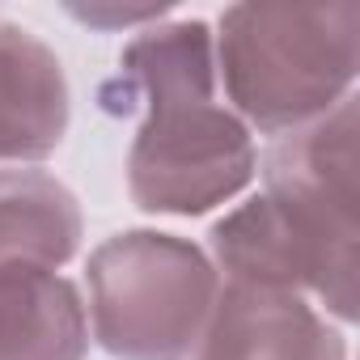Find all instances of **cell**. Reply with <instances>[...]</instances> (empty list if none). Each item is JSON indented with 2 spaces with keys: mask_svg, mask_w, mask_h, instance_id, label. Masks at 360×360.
<instances>
[{
  "mask_svg": "<svg viewBox=\"0 0 360 360\" xmlns=\"http://www.w3.org/2000/svg\"><path fill=\"white\" fill-rule=\"evenodd\" d=\"M217 94L208 22H153L119 51L102 102L110 115L144 106L127 153V195L140 212L204 217L255 183V136Z\"/></svg>",
  "mask_w": 360,
  "mask_h": 360,
  "instance_id": "obj_1",
  "label": "cell"
},
{
  "mask_svg": "<svg viewBox=\"0 0 360 360\" xmlns=\"http://www.w3.org/2000/svg\"><path fill=\"white\" fill-rule=\"evenodd\" d=\"M217 85L229 110L288 136L330 115L356 85L360 5H229L217 22Z\"/></svg>",
  "mask_w": 360,
  "mask_h": 360,
  "instance_id": "obj_2",
  "label": "cell"
},
{
  "mask_svg": "<svg viewBox=\"0 0 360 360\" xmlns=\"http://www.w3.org/2000/svg\"><path fill=\"white\" fill-rule=\"evenodd\" d=\"M94 339L115 360H187L204 335L221 276L191 238L123 229L85 263Z\"/></svg>",
  "mask_w": 360,
  "mask_h": 360,
  "instance_id": "obj_3",
  "label": "cell"
},
{
  "mask_svg": "<svg viewBox=\"0 0 360 360\" xmlns=\"http://www.w3.org/2000/svg\"><path fill=\"white\" fill-rule=\"evenodd\" d=\"M356 94L330 115L276 136L263 157V195L284 212L322 267V305L339 322H356Z\"/></svg>",
  "mask_w": 360,
  "mask_h": 360,
  "instance_id": "obj_4",
  "label": "cell"
},
{
  "mask_svg": "<svg viewBox=\"0 0 360 360\" xmlns=\"http://www.w3.org/2000/svg\"><path fill=\"white\" fill-rule=\"evenodd\" d=\"M187 360H347V339L301 292L221 284Z\"/></svg>",
  "mask_w": 360,
  "mask_h": 360,
  "instance_id": "obj_5",
  "label": "cell"
},
{
  "mask_svg": "<svg viewBox=\"0 0 360 360\" xmlns=\"http://www.w3.org/2000/svg\"><path fill=\"white\" fill-rule=\"evenodd\" d=\"M72 119L60 56L18 22H0V161H47Z\"/></svg>",
  "mask_w": 360,
  "mask_h": 360,
  "instance_id": "obj_6",
  "label": "cell"
},
{
  "mask_svg": "<svg viewBox=\"0 0 360 360\" xmlns=\"http://www.w3.org/2000/svg\"><path fill=\"white\" fill-rule=\"evenodd\" d=\"M208 250L217 276L225 271V284L301 292V297H318L322 305L326 292L322 267L267 195H255L233 212H225L208 229Z\"/></svg>",
  "mask_w": 360,
  "mask_h": 360,
  "instance_id": "obj_7",
  "label": "cell"
},
{
  "mask_svg": "<svg viewBox=\"0 0 360 360\" xmlns=\"http://www.w3.org/2000/svg\"><path fill=\"white\" fill-rule=\"evenodd\" d=\"M81 288L51 267H0V360H85Z\"/></svg>",
  "mask_w": 360,
  "mask_h": 360,
  "instance_id": "obj_8",
  "label": "cell"
},
{
  "mask_svg": "<svg viewBox=\"0 0 360 360\" xmlns=\"http://www.w3.org/2000/svg\"><path fill=\"white\" fill-rule=\"evenodd\" d=\"M81 204L56 174L0 169V267L60 271L81 250Z\"/></svg>",
  "mask_w": 360,
  "mask_h": 360,
  "instance_id": "obj_9",
  "label": "cell"
},
{
  "mask_svg": "<svg viewBox=\"0 0 360 360\" xmlns=\"http://www.w3.org/2000/svg\"><path fill=\"white\" fill-rule=\"evenodd\" d=\"M68 13L94 30H127L144 22H161L169 5H115V0H89V5H68Z\"/></svg>",
  "mask_w": 360,
  "mask_h": 360,
  "instance_id": "obj_10",
  "label": "cell"
}]
</instances>
